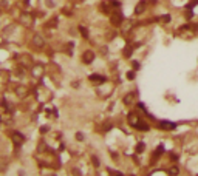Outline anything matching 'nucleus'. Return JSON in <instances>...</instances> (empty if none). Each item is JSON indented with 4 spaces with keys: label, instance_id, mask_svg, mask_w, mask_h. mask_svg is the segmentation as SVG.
I'll use <instances>...</instances> for the list:
<instances>
[{
    "label": "nucleus",
    "instance_id": "6e6552de",
    "mask_svg": "<svg viewBox=\"0 0 198 176\" xmlns=\"http://www.w3.org/2000/svg\"><path fill=\"white\" fill-rule=\"evenodd\" d=\"M22 22H23V25H27V27H30V25L33 23V20H31V17H30L28 14L22 16Z\"/></svg>",
    "mask_w": 198,
    "mask_h": 176
},
{
    "label": "nucleus",
    "instance_id": "39448f33",
    "mask_svg": "<svg viewBox=\"0 0 198 176\" xmlns=\"http://www.w3.org/2000/svg\"><path fill=\"white\" fill-rule=\"evenodd\" d=\"M135 96H136L135 93H129L126 97H124V104H127V105L132 104V102H133V99H135Z\"/></svg>",
    "mask_w": 198,
    "mask_h": 176
},
{
    "label": "nucleus",
    "instance_id": "0eeeda50",
    "mask_svg": "<svg viewBox=\"0 0 198 176\" xmlns=\"http://www.w3.org/2000/svg\"><path fill=\"white\" fill-rule=\"evenodd\" d=\"M112 22H113L115 25H119V23L122 22V16H121L119 13H118V14H113V16H112Z\"/></svg>",
    "mask_w": 198,
    "mask_h": 176
},
{
    "label": "nucleus",
    "instance_id": "f257e3e1",
    "mask_svg": "<svg viewBox=\"0 0 198 176\" xmlns=\"http://www.w3.org/2000/svg\"><path fill=\"white\" fill-rule=\"evenodd\" d=\"M160 127H161L163 130H175V127H177V125L173 124V122H167V120H163V122H160Z\"/></svg>",
    "mask_w": 198,
    "mask_h": 176
},
{
    "label": "nucleus",
    "instance_id": "20e7f679",
    "mask_svg": "<svg viewBox=\"0 0 198 176\" xmlns=\"http://www.w3.org/2000/svg\"><path fill=\"white\" fill-rule=\"evenodd\" d=\"M93 59H94V56H93V53H91V51H85V53H84V57H82V60H84L85 63H90Z\"/></svg>",
    "mask_w": 198,
    "mask_h": 176
},
{
    "label": "nucleus",
    "instance_id": "7ed1b4c3",
    "mask_svg": "<svg viewBox=\"0 0 198 176\" xmlns=\"http://www.w3.org/2000/svg\"><path fill=\"white\" fill-rule=\"evenodd\" d=\"M90 81L94 82V84H104V82H105V77L97 76V74H93V76H90Z\"/></svg>",
    "mask_w": 198,
    "mask_h": 176
},
{
    "label": "nucleus",
    "instance_id": "423d86ee",
    "mask_svg": "<svg viewBox=\"0 0 198 176\" xmlns=\"http://www.w3.org/2000/svg\"><path fill=\"white\" fill-rule=\"evenodd\" d=\"M33 43L40 48V46H43V39H42L40 36H34V37H33Z\"/></svg>",
    "mask_w": 198,
    "mask_h": 176
},
{
    "label": "nucleus",
    "instance_id": "9b49d317",
    "mask_svg": "<svg viewBox=\"0 0 198 176\" xmlns=\"http://www.w3.org/2000/svg\"><path fill=\"white\" fill-rule=\"evenodd\" d=\"M110 173H112V174H113V176H122V174H121V173H116V171H110Z\"/></svg>",
    "mask_w": 198,
    "mask_h": 176
},
{
    "label": "nucleus",
    "instance_id": "9d476101",
    "mask_svg": "<svg viewBox=\"0 0 198 176\" xmlns=\"http://www.w3.org/2000/svg\"><path fill=\"white\" fill-rule=\"evenodd\" d=\"M141 150H144V144H139V145H138V152H141Z\"/></svg>",
    "mask_w": 198,
    "mask_h": 176
},
{
    "label": "nucleus",
    "instance_id": "f03ea898",
    "mask_svg": "<svg viewBox=\"0 0 198 176\" xmlns=\"http://www.w3.org/2000/svg\"><path fill=\"white\" fill-rule=\"evenodd\" d=\"M145 5H147L145 0H141V2L136 5V8H135V14H142L145 11Z\"/></svg>",
    "mask_w": 198,
    "mask_h": 176
},
{
    "label": "nucleus",
    "instance_id": "1a4fd4ad",
    "mask_svg": "<svg viewBox=\"0 0 198 176\" xmlns=\"http://www.w3.org/2000/svg\"><path fill=\"white\" fill-rule=\"evenodd\" d=\"M169 173H170L172 176H177V174H178V168H177V167H173V168L169 170Z\"/></svg>",
    "mask_w": 198,
    "mask_h": 176
}]
</instances>
